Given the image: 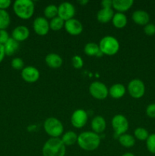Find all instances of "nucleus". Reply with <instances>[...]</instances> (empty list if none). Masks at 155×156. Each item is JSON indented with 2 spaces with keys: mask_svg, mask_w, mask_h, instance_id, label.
Here are the masks:
<instances>
[{
  "mask_svg": "<svg viewBox=\"0 0 155 156\" xmlns=\"http://www.w3.org/2000/svg\"><path fill=\"white\" fill-rule=\"evenodd\" d=\"M44 16L46 19H53L58 16V6L56 5H49L44 9Z\"/></svg>",
  "mask_w": 155,
  "mask_h": 156,
  "instance_id": "bb28decb",
  "label": "nucleus"
},
{
  "mask_svg": "<svg viewBox=\"0 0 155 156\" xmlns=\"http://www.w3.org/2000/svg\"><path fill=\"white\" fill-rule=\"evenodd\" d=\"M112 129L115 133V137H119L120 136L125 134L129 129V122L126 117L122 114H116L112 119Z\"/></svg>",
  "mask_w": 155,
  "mask_h": 156,
  "instance_id": "423d86ee",
  "label": "nucleus"
},
{
  "mask_svg": "<svg viewBox=\"0 0 155 156\" xmlns=\"http://www.w3.org/2000/svg\"><path fill=\"white\" fill-rule=\"evenodd\" d=\"M78 3L81 5H85L88 3V1H87V0H81V1H78Z\"/></svg>",
  "mask_w": 155,
  "mask_h": 156,
  "instance_id": "58836bf2",
  "label": "nucleus"
},
{
  "mask_svg": "<svg viewBox=\"0 0 155 156\" xmlns=\"http://www.w3.org/2000/svg\"><path fill=\"white\" fill-rule=\"evenodd\" d=\"M43 128L45 132L51 138H59L63 134L64 127L62 122L55 117H49L44 121Z\"/></svg>",
  "mask_w": 155,
  "mask_h": 156,
  "instance_id": "39448f33",
  "label": "nucleus"
},
{
  "mask_svg": "<svg viewBox=\"0 0 155 156\" xmlns=\"http://www.w3.org/2000/svg\"><path fill=\"white\" fill-rule=\"evenodd\" d=\"M78 144L85 151H94L100 144V137L93 131H85L78 136Z\"/></svg>",
  "mask_w": 155,
  "mask_h": 156,
  "instance_id": "f257e3e1",
  "label": "nucleus"
},
{
  "mask_svg": "<svg viewBox=\"0 0 155 156\" xmlns=\"http://www.w3.org/2000/svg\"><path fill=\"white\" fill-rule=\"evenodd\" d=\"M45 61L46 65L52 69H58L62 65V57L57 53H49L46 56Z\"/></svg>",
  "mask_w": 155,
  "mask_h": 156,
  "instance_id": "f3484780",
  "label": "nucleus"
},
{
  "mask_svg": "<svg viewBox=\"0 0 155 156\" xmlns=\"http://www.w3.org/2000/svg\"><path fill=\"white\" fill-rule=\"evenodd\" d=\"M89 92L93 98L97 100H103L109 94V90L104 83L101 82H92L89 87Z\"/></svg>",
  "mask_w": 155,
  "mask_h": 156,
  "instance_id": "0eeeda50",
  "label": "nucleus"
},
{
  "mask_svg": "<svg viewBox=\"0 0 155 156\" xmlns=\"http://www.w3.org/2000/svg\"><path fill=\"white\" fill-rule=\"evenodd\" d=\"M88 120V114L83 109L75 110L71 117V123L72 126L78 129L84 127L86 125Z\"/></svg>",
  "mask_w": 155,
  "mask_h": 156,
  "instance_id": "9d476101",
  "label": "nucleus"
},
{
  "mask_svg": "<svg viewBox=\"0 0 155 156\" xmlns=\"http://www.w3.org/2000/svg\"><path fill=\"white\" fill-rule=\"evenodd\" d=\"M112 22L114 27H116V28H123L127 24V17L124 13L116 12V13L114 14Z\"/></svg>",
  "mask_w": 155,
  "mask_h": 156,
  "instance_id": "4be33fe9",
  "label": "nucleus"
},
{
  "mask_svg": "<svg viewBox=\"0 0 155 156\" xmlns=\"http://www.w3.org/2000/svg\"><path fill=\"white\" fill-rule=\"evenodd\" d=\"M106 127V123L105 119L101 116H96L91 121V128L93 132L95 133H102Z\"/></svg>",
  "mask_w": 155,
  "mask_h": 156,
  "instance_id": "dca6fc26",
  "label": "nucleus"
},
{
  "mask_svg": "<svg viewBox=\"0 0 155 156\" xmlns=\"http://www.w3.org/2000/svg\"><path fill=\"white\" fill-rule=\"evenodd\" d=\"M84 51L86 55L89 56H97L98 53H100V48H99V45L94 42H90L85 45Z\"/></svg>",
  "mask_w": 155,
  "mask_h": 156,
  "instance_id": "393cba45",
  "label": "nucleus"
},
{
  "mask_svg": "<svg viewBox=\"0 0 155 156\" xmlns=\"http://www.w3.org/2000/svg\"><path fill=\"white\" fill-rule=\"evenodd\" d=\"M119 43L118 40L112 36H105L99 43V48L103 54L113 56L119 50Z\"/></svg>",
  "mask_w": 155,
  "mask_h": 156,
  "instance_id": "20e7f679",
  "label": "nucleus"
},
{
  "mask_svg": "<svg viewBox=\"0 0 155 156\" xmlns=\"http://www.w3.org/2000/svg\"><path fill=\"white\" fill-rule=\"evenodd\" d=\"M33 28L36 34L44 36L50 30V22L45 17H37L33 22Z\"/></svg>",
  "mask_w": 155,
  "mask_h": 156,
  "instance_id": "9b49d317",
  "label": "nucleus"
},
{
  "mask_svg": "<svg viewBox=\"0 0 155 156\" xmlns=\"http://www.w3.org/2000/svg\"><path fill=\"white\" fill-rule=\"evenodd\" d=\"M3 46H4L5 55L10 56L15 54L18 51V50L19 49V42L14 40L13 38L10 37Z\"/></svg>",
  "mask_w": 155,
  "mask_h": 156,
  "instance_id": "412c9836",
  "label": "nucleus"
},
{
  "mask_svg": "<svg viewBox=\"0 0 155 156\" xmlns=\"http://www.w3.org/2000/svg\"><path fill=\"white\" fill-rule=\"evenodd\" d=\"M133 4V0H112V8L121 13L131 9Z\"/></svg>",
  "mask_w": 155,
  "mask_h": 156,
  "instance_id": "6ab92c4d",
  "label": "nucleus"
},
{
  "mask_svg": "<svg viewBox=\"0 0 155 156\" xmlns=\"http://www.w3.org/2000/svg\"><path fill=\"white\" fill-rule=\"evenodd\" d=\"M71 64L74 69H81L84 65V61L81 56L75 55L71 58Z\"/></svg>",
  "mask_w": 155,
  "mask_h": 156,
  "instance_id": "2f4dec72",
  "label": "nucleus"
},
{
  "mask_svg": "<svg viewBox=\"0 0 155 156\" xmlns=\"http://www.w3.org/2000/svg\"><path fill=\"white\" fill-rule=\"evenodd\" d=\"M11 65H12V67L14 69L16 70H22L24 67V61L21 58L19 57H15L12 60V62H11Z\"/></svg>",
  "mask_w": 155,
  "mask_h": 156,
  "instance_id": "7c9ffc66",
  "label": "nucleus"
},
{
  "mask_svg": "<svg viewBox=\"0 0 155 156\" xmlns=\"http://www.w3.org/2000/svg\"><path fill=\"white\" fill-rule=\"evenodd\" d=\"M128 91L133 98H141L145 93V85L141 79H132L128 85Z\"/></svg>",
  "mask_w": 155,
  "mask_h": 156,
  "instance_id": "6e6552de",
  "label": "nucleus"
},
{
  "mask_svg": "<svg viewBox=\"0 0 155 156\" xmlns=\"http://www.w3.org/2000/svg\"><path fill=\"white\" fill-rule=\"evenodd\" d=\"M11 4H12V2L10 0H0V9L5 10L11 5Z\"/></svg>",
  "mask_w": 155,
  "mask_h": 156,
  "instance_id": "c9c22d12",
  "label": "nucleus"
},
{
  "mask_svg": "<svg viewBox=\"0 0 155 156\" xmlns=\"http://www.w3.org/2000/svg\"><path fill=\"white\" fill-rule=\"evenodd\" d=\"M21 77L25 82L29 83H33L36 82L40 78V72L39 70L34 66L24 67L21 71Z\"/></svg>",
  "mask_w": 155,
  "mask_h": 156,
  "instance_id": "f8f14e48",
  "label": "nucleus"
},
{
  "mask_svg": "<svg viewBox=\"0 0 155 156\" xmlns=\"http://www.w3.org/2000/svg\"><path fill=\"white\" fill-rule=\"evenodd\" d=\"M78 136L74 131H67L66 133L62 134V136L61 140H62V143H64V145L65 146H71V145H74V143H77Z\"/></svg>",
  "mask_w": 155,
  "mask_h": 156,
  "instance_id": "5701e85b",
  "label": "nucleus"
},
{
  "mask_svg": "<svg viewBox=\"0 0 155 156\" xmlns=\"http://www.w3.org/2000/svg\"><path fill=\"white\" fill-rule=\"evenodd\" d=\"M114 12L112 8H102L97 15V18L100 23H107L112 21Z\"/></svg>",
  "mask_w": 155,
  "mask_h": 156,
  "instance_id": "a211bd4d",
  "label": "nucleus"
},
{
  "mask_svg": "<svg viewBox=\"0 0 155 156\" xmlns=\"http://www.w3.org/2000/svg\"><path fill=\"white\" fill-rule=\"evenodd\" d=\"M43 156H65L66 146L59 138H50L43 145L42 149Z\"/></svg>",
  "mask_w": 155,
  "mask_h": 156,
  "instance_id": "f03ea898",
  "label": "nucleus"
},
{
  "mask_svg": "<svg viewBox=\"0 0 155 156\" xmlns=\"http://www.w3.org/2000/svg\"><path fill=\"white\" fill-rule=\"evenodd\" d=\"M5 56V50H4V46L0 44V63L2 62V61L4 59Z\"/></svg>",
  "mask_w": 155,
  "mask_h": 156,
  "instance_id": "4c0bfd02",
  "label": "nucleus"
},
{
  "mask_svg": "<svg viewBox=\"0 0 155 156\" xmlns=\"http://www.w3.org/2000/svg\"><path fill=\"white\" fill-rule=\"evenodd\" d=\"M9 38V33L5 30H0V44L4 45Z\"/></svg>",
  "mask_w": 155,
  "mask_h": 156,
  "instance_id": "f704fd0d",
  "label": "nucleus"
},
{
  "mask_svg": "<svg viewBox=\"0 0 155 156\" xmlns=\"http://www.w3.org/2000/svg\"><path fill=\"white\" fill-rule=\"evenodd\" d=\"M144 32L147 36H153L155 34V24L148 23L144 27Z\"/></svg>",
  "mask_w": 155,
  "mask_h": 156,
  "instance_id": "473e14b6",
  "label": "nucleus"
},
{
  "mask_svg": "<svg viewBox=\"0 0 155 156\" xmlns=\"http://www.w3.org/2000/svg\"><path fill=\"white\" fill-rule=\"evenodd\" d=\"M119 142L125 148H131L134 146L135 140L130 134H122L119 137Z\"/></svg>",
  "mask_w": 155,
  "mask_h": 156,
  "instance_id": "b1692460",
  "label": "nucleus"
},
{
  "mask_svg": "<svg viewBox=\"0 0 155 156\" xmlns=\"http://www.w3.org/2000/svg\"><path fill=\"white\" fill-rule=\"evenodd\" d=\"M64 25H65V21H63L59 16H56V18L51 19L50 22V28L55 31L61 30L64 27Z\"/></svg>",
  "mask_w": 155,
  "mask_h": 156,
  "instance_id": "cd10ccee",
  "label": "nucleus"
},
{
  "mask_svg": "<svg viewBox=\"0 0 155 156\" xmlns=\"http://www.w3.org/2000/svg\"><path fill=\"white\" fill-rule=\"evenodd\" d=\"M11 23L10 15L6 10L0 9V30H5Z\"/></svg>",
  "mask_w": 155,
  "mask_h": 156,
  "instance_id": "a878e982",
  "label": "nucleus"
},
{
  "mask_svg": "<svg viewBox=\"0 0 155 156\" xmlns=\"http://www.w3.org/2000/svg\"><path fill=\"white\" fill-rule=\"evenodd\" d=\"M65 30L71 35H78L83 30V25L78 20L75 18H71V19L66 21L65 22Z\"/></svg>",
  "mask_w": 155,
  "mask_h": 156,
  "instance_id": "ddd939ff",
  "label": "nucleus"
},
{
  "mask_svg": "<svg viewBox=\"0 0 155 156\" xmlns=\"http://www.w3.org/2000/svg\"><path fill=\"white\" fill-rule=\"evenodd\" d=\"M34 3L31 0H16L13 4V10L18 18L27 20L34 12Z\"/></svg>",
  "mask_w": 155,
  "mask_h": 156,
  "instance_id": "7ed1b4c3",
  "label": "nucleus"
},
{
  "mask_svg": "<svg viewBox=\"0 0 155 156\" xmlns=\"http://www.w3.org/2000/svg\"><path fill=\"white\" fill-rule=\"evenodd\" d=\"M126 94V87L120 83L112 85L109 89V94L115 99H119Z\"/></svg>",
  "mask_w": 155,
  "mask_h": 156,
  "instance_id": "aec40b11",
  "label": "nucleus"
},
{
  "mask_svg": "<svg viewBox=\"0 0 155 156\" xmlns=\"http://www.w3.org/2000/svg\"><path fill=\"white\" fill-rule=\"evenodd\" d=\"M30 30L26 26L20 25L15 27L12 33V38L18 42L24 41L29 37Z\"/></svg>",
  "mask_w": 155,
  "mask_h": 156,
  "instance_id": "4468645a",
  "label": "nucleus"
},
{
  "mask_svg": "<svg viewBox=\"0 0 155 156\" xmlns=\"http://www.w3.org/2000/svg\"><path fill=\"white\" fill-rule=\"evenodd\" d=\"M146 114L150 118H155V103L150 104L146 108Z\"/></svg>",
  "mask_w": 155,
  "mask_h": 156,
  "instance_id": "72a5a7b5",
  "label": "nucleus"
},
{
  "mask_svg": "<svg viewBox=\"0 0 155 156\" xmlns=\"http://www.w3.org/2000/svg\"><path fill=\"white\" fill-rule=\"evenodd\" d=\"M101 5L103 8H112V0H103L101 2Z\"/></svg>",
  "mask_w": 155,
  "mask_h": 156,
  "instance_id": "e433bc0d",
  "label": "nucleus"
},
{
  "mask_svg": "<svg viewBox=\"0 0 155 156\" xmlns=\"http://www.w3.org/2000/svg\"><path fill=\"white\" fill-rule=\"evenodd\" d=\"M146 146L149 152L155 154V133L149 135L148 138L146 140Z\"/></svg>",
  "mask_w": 155,
  "mask_h": 156,
  "instance_id": "c756f323",
  "label": "nucleus"
},
{
  "mask_svg": "<svg viewBox=\"0 0 155 156\" xmlns=\"http://www.w3.org/2000/svg\"><path fill=\"white\" fill-rule=\"evenodd\" d=\"M132 18L135 24L141 26H145L150 21V15L144 10L135 11L132 14Z\"/></svg>",
  "mask_w": 155,
  "mask_h": 156,
  "instance_id": "2eb2a0df",
  "label": "nucleus"
},
{
  "mask_svg": "<svg viewBox=\"0 0 155 156\" xmlns=\"http://www.w3.org/2000/svg\"><path fill=\"white\" fill-rule=\"evenodd\" d=\"M134 135L137 140L140 141H146L149 136L148 131L143 127H138L134 131Z\"/></svg>",
  "mask_w": 155,
  "mask_h": 156,
  "instance_id": "c85d7f7f",
  "label": "nucleus"
},
{
  "mask_svg": "<svg viewBox=\"0 0 155 156\" xmlns=\"http://www.w3.org/2000/svg\"><path fill=\"white\" fill-rule=\"evenodd\" d=\"M122 156H135V155H134V154L130 153V152H126V153L123 154V155Z\"/></svg>",
  "mask_w": 155,
  "mask_h": 156,
  "instance_id": "ea45409f",
  "label": "nucleus"
},
{
  "mask_svg": "<svg viewBox=\"0 0 155 156\" xmlns=\"http://www.w3.org/2000/svg\"><path fill=\"white\" fill-rule=\"evenodd\" d=\"M75 15V8L71 3L65 2L58 6V16L62 18L65 22L73 18Z\"/></svg>",
  "mask_w": 155,
  "mask_h": 156,
  "instance_id": "1a4fd4ad",
  "label": "nucleus"
}]
</instances>
